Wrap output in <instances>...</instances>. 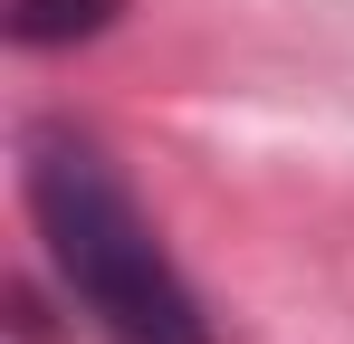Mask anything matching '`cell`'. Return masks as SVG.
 <instances>
[{
    "mask_svg": "<svg viewBox=\"0 0 354 344\" xmlns=\"http://www.w3.org/2000/svg\"><path fill=\"white\" fill-rule=\"evenodd\" d=\"M19 211L39 229V258L67 287V306L96 325V344H221L153 211L77 124L19 134Z\"/></svg>",
    "mask_w": 354,
    "mask_h": 344,
    "instance_id": "cell-1",
    "label": "cell"
},
{
    "mask_svg": "<svg viewBox=\"0 0 354 344\" xmlns=\"http://www.w3.org/2000/svg\"><path fill=\"white\" fill-rule=\"evenodd\" d=\"M124 0H10V39L19 48H67V39H96Z\"/></svg>",
    "mask_w": 354,
    "mask_h": 344,
    "instance_id": "cell-2",
    "label": "cell"
}]
</instances>
